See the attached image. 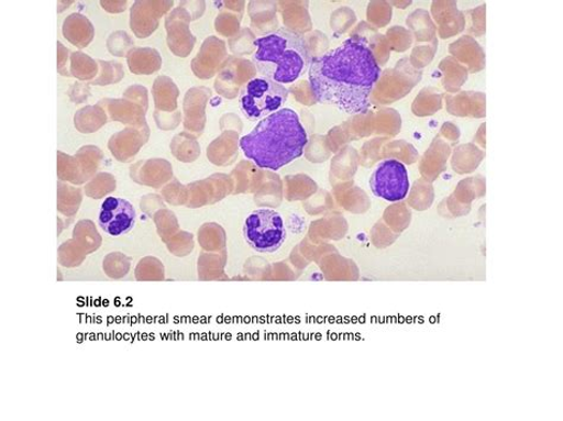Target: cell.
I'll return each instance as SVG.
<instances>
[{"instance_id":"cell-4","label":"cell","mask_w":563,"mask_h":421,"mask_svg":"<svg viewBox=\"0 0 563 421\" xmlns=\"http://www.w3.org/2000/svg\"><path fill=\"white\" fill-rule=\"evenodd\" d=\"M243 234L251 248L273 254L285 245L287 229L284 218L273 209H257L244 223Z\"/></svg>"},{"instance_id":"cell-6","label":"cell","mask_w":563,"mask_h":421,"mask_svg":"<svg viewBox=\"0 0 563 421\" xmlns=\"http://www.w3.org/2000/svg\"><path fill=\"white\" fill-rule=\"evenodd\" d=\"M369 187L375 197L384 201L394 203L405 200L410 189L406 165L397 159L379 163L369 179Z\"/></svg>"},{"instance_id":"cell-2","label":"cell","mask_w":563,"mask_h":421,"mask_svg":"<svg viewBox=\"0 0 563 421\" xmlns=\"http://www.w3.org/2000/svg\"><path fill=\"white\" fill-rule=\"evenodd\" d=\"M308 143L300 117L282 109L261 120L240 142L243 154L262 169L277 171L303 156Z\"/></svg>"},{"instance_id":"cell-3","label":"cell","mask_w":563,"mask_h":421,"mask_svg":"<svg viewBox=\"0 0 563 421\" xmlns=\"http://www.w3.org/2000/svg\"><path fill=\"white\" fill-rule=\"evenodd\" d=\"M255 65L263 78L280 85L299 80L310 67L305 38L286 27L255 41Z\"/></svg>"},{"instance_id":"cell-1","label":"cell","mask_w":563,"mask_h":421,"mask_svg":"<svg viewBox=\"0 0 563 421\" xmlns=\"http://www.w3.org/2000/svg\"><path fill=\"white\" fill-rule=\"evenodd\" d=\"M380 67L365 40L351 37L313 59L308 69L316 99L347 114L365 113L380 78Z\"/></svg>"},{"instance_id":"cell-5","label":"cell","mask_w":563,"mask_h":421,"mask_svg":"<svg viewBox=\"0 0 563 421\" xmlns=\"http://www.w3.org/2000/svg\"><path fill=\"white\" fill-rule=\"evenodd\" d=\"M289 90L271 79L256 78L242 90L240 107L249 120H262L284 109Z\"/></svg>"},{"instance_id":"cell-7","label":"cell","mask_w":563,"mask_h":421,"mask_svg":"<svg viewBox=\"0 0 563 421\" xmlns=\"http://www.w3.org/2000/svg\"><path fill=\"white\" fill-rule=\"evenodd\" d=\"M136 221V209L125 199L111 197L100 207V229L111 236L128 234L135 228Z\"/></svg>"}]
</instances>
